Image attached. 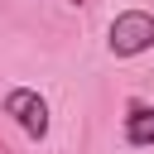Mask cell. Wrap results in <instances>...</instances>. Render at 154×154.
I'll return each instance as SVG.
<instances>
[{
	"label": "cell",
	"instance_id": "obj_1",
	"mask_svg": "<svg viewBox=\"0 0 154 154\" xmlns=\"http://www.w3.org/2000/svg\"><path fill=\"white\" fill-rule=\"evenodd\" d=\"M106 43H111L116 58H135V53L154 48V14H144V10H125V14H116Z\"/></svg>",
	"mask_w": 154,
	"mask_h": 154
},
{
	"label": "cell",
	"instance_id": "obj_2",
	"mask_svg": "<svg viewBox=\"0 0 154 154\" xmlns=\"http://www.w3.org/2000/svg\"><path fill=\"white\" fill-rule=\"evenodd\" d=\"M5 116H14L29 140H43V135H48V101H43L38 91H29V87H14V91L5 96Z\"/></svg>",
	"mask_w": 154,
	"mask_h": 154
},
{
	"label": "cell",
	"instance_id": "obj_3",
	"mask_svg": "<svg viewBox=\"0 0 154 154\" xmlns=\"http://www.w3.org/2000/svg\"><path fill=\"white\" fill-rule=\"evenodd\" d=\"M125 140H130V144H154V106H130V116H125Z\"/></svg>",
	"mask_w": 154,
	"mask_h": 154
}]
</instances>
